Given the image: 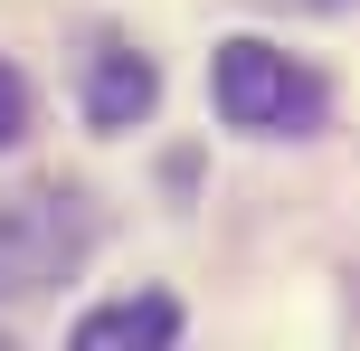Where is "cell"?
Masks as SVG:
<instances>
[{"mask_svg": "<svg viewBox=\"0 0 360 351\" xmlns=\"http://www.w3.org/2000/svg\"><path fill=\"white\" fill-rule=\"evenodd\" d=\"M152 95H162V76H152L143 48H124V38H105V48L86 57V124L95 133H124L152 114Z\"/></svg>", "mask_w": 360, "mask_h": 351, "instance_id": "3", "label": "cell"}, {"mask_svg": "<svg viewBox=\"0 0 360 351\" xmlns=\"http://www.w3.org/2000/svg\"><path fill=\"white\" fill-rule=\"evenodd\" d=\"M86 200L76 190H0V304L57 295V285L86 266Z\"/></svg>", "mask_w": 360, "mask_h": 351, "instance_id": "1", "label": "cell"}, {"mask_svg": "<svg viewBox=\"0 0 360 351\" xmlns=\"http://www.w3.org/2000/svg\"><path fill=\"white\" fill-rule=\"evenodd\" d=\"M114 342H152V351H162V342H180V304L171 295H124V304H95V314L86 323H76V351H114Z\"/></svg>", "mask_w": 360, "mask_h": 351, "instance_id": "4", "label": "cell"}, {"mask_svg": "<svg viewBox=\"0 0 360 351\" xmlns=\"http://www.w3.org/2000/svg\"><path fill=\"white\" fill-rule=\"evenodd\" d=\"M19 133H29V86H19L10 67H0V152H10Z\"/></svg>", "mask_w": 360, "mask_h": 351, "instance_id": "5", "label": "cell"}, {"mask_svg": "<svg viewBox=\"0 0 360 351\" xmlns=\"http://www.w3.org/2000/svg\"><path fill=\"white\" fill-rule=\"evenodd\" d=\"M209 86H218V114H228L237 133H313L323 124V76L304 67V57H285V48H266V38H228L218 48V67H209Z\"/></svg>", "mask_w": 360, "mask_h": 351, "instance_id": "2", "label": "cell"}]
</instances>
